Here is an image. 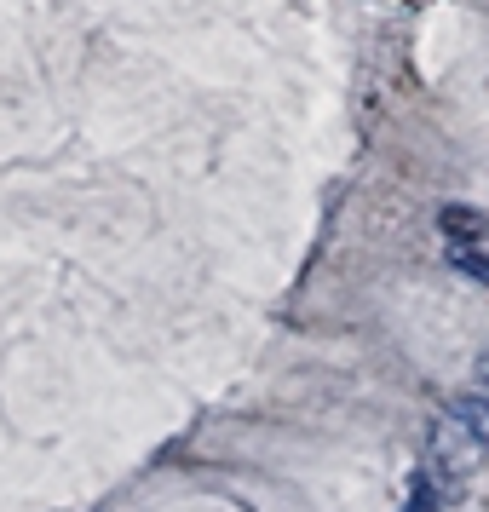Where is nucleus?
Masks as SVG:
<instances>
[{"instance_id": "1", "label": "nucleus", "mask_w": 489, "mask_h": 512, "mask_svg": "<svg viewBox=\"0 0 489 512\" xmlns=\"http://www.w3.org/2000/svg\"><path fill=\"white\" fill-rule=\"evenodd\" d=\"M489 461V397L472 392V397H455L449 409L438 415L432 438H426V466L438 484H466L478 478Z\"/></svg>"}, {"instance_id": "2", "label": "nucleus", "mask_w": 489, "mask_h": 512, "mask_svg": "<svg viewBox=\"0 0 489 512\" xmlns=\"http://www.w3.org/2000/svg\"><path fill=\"white\" fill-rule=\"evenodd\" d=\"M438 231L449 248H489V213L472 208V202H449L438 213Z\"/></svg>"}, {"instance_id": "3", "label": "nucleus", "mask_w": 489, "mask_h": 512, "mask_svg": "<svg viewBox=\"0 0 489 512\" xmlns=\"http://www.w3.org/2000/svg\"><path fill=\"white\" fill-rule=\"evenodd\" d=\"M403 512H438V478H415V484H409Z\"/></svg>"}, {"instance_id": "4", "label": "nucleus", "mask_w": 489, "mask_h": 512, "mask_svg": "<svg viewBox=\"0 0 489 512\" xmlns=\"http://www.w3.org/2000/svg\"><path fill=\"white\" fill-rule=\"evenodd\" d=\"M449 265H461L466 277H484L489 282V254H484V248H449Z\"/></svg>"}, {"instance_id": "5", "label": "nucleus", "mask_w": 489, "mask_h": 512, "mask_svg": "<svg viewBox=\"0 0 489 512\" xmlns=\"http://www.w3.org/2000/svg\"><path fill=\"white\" fill-rule=\"evenodd\" d=\"M478 392L489 397V351H484V357H478Z\"/></svg>"}]
</instances>
